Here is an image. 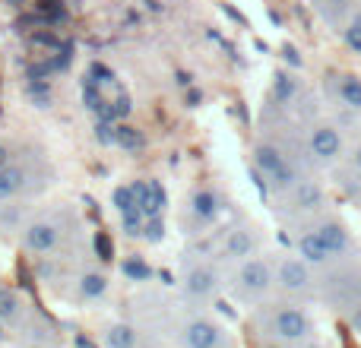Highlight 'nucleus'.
Segmentation results:
<instances>
[{
	"instance_id": "nucleus-12",
	"label": "nucleus",
	"mask_w": 361,
	"mask_h": 348,
	"mask_svg": "<svg viewBox=\"0 0 361 348\" xmlns=\"http://www.w3.org/2000/svg\"><path fill=\"white\" fill-rule=\"evenodd\" d=\"M222 216V197L212 187H197L187 199V218L193 228H209L216 225V218Z\"/></svg>"
},
{
	"instance_id": "nucleus-4",
	"label": "nucleus",
	"mask_w": 361,
	"mask_h": 348,
	"mask_svg": "<svg viewBox=\"0 0 361 348\" xmlns=\"http://www.w3.org/2000/svg\"><path fill=\"white\" fill-rule=\"evenodd\" d=\"M228 292L238 304L244 307H260L269 298H276V269L273 256H247V260L235 263L228 275Z\"/></svg>"
},
{
	"instance_id": "nucleus-18",
	"label": "nucleus",
	"mask_w": 361,
	"mask_h": 348,
	"mask_svg": "<svg viewBox=\"0 0 361 348\" xmlns=\"http://www.w3.org/2000/svg\"><path fill=\"white\" fill-rule=\"evenodd\" d=\"M137 187V209L143 212L146 218L162 216L165 209V190L159 180H149V184H133Z\"/></svg>"
},
{
	"instance_id": "nucleus-10",
	"label": "nucleus",
	"mask_w": 361,
	"mask_h": 348,
	"mask_svg": "<svg viewBox=\"0 0 361 348\" xmlns=\"http://www.w3.org/2000/svg\"><path fill=\"white\" fill-rule=\"evenodd\" d=\"M257 254H260V228L254 222H241L228 228L219 244V263H231V266Z\"/></svg>"
},
{
	"instance_id": "nucleus-6",
	"label": "nucleus",
	"mask_w": 361,
	"mask_h": 348,
	"mask_svg": "<svg viewBox=\"0 0 361 348\" xmlns=\"http://www.w3.org/2000/svg\"><path fill=\"white\" fill-rule=\"evenodd\" d=\"M273 269H276V298L298 301V304H307V301L317 298V269L301 260L298 254L276 256Z\"/></svg>"
},
{
	"instance_id": "nucleus-15",
	"label": "nucleus",
	"mask_w": 361,
	"mask_h": 348,
	"mask_svg": "<svg viewBox=\"0 0 361 348\" xmlns=\"http://www.w3.org/2000/svg\"><path fill=\"white\" fill-rule=\"evenodd\" d=\"M61 241V225L51 222V218H38V222L25 225L23 228V244L35 254H51Z\"/></svg>"
},
{
	"instance_id": "nucleus-5",
	"label": "nucleus",
	"mask_w": 361,
	"mask_h": 348,
	"mask_svg": "<svg viewBox=\"0 0 361 348\" xmlns=\"http://www.w3.org/2000/svg\"><path fill=\"white\" fill-rule=\"evenodd\" d=\"M273 199H276V212H279L282 218L301 225L326 209V184L317 178V171H307V174H301L286 193H279V197H273Z\"/></svg>"
},
{
	"instance_id": "nucleus-27",
	"label": "nucleus",
	"mask_w": 361,
	"mask_h": 348,
	"mask_svg": "<svg viewBox=\"0 0 361 348\" xmlns=\"http://www.w3.org/2000/svg\"><path fill=\"white\" fill-rule=\"evenodd\" d=\"M124 273L130 275V279H146V275H149V266H143L140 260H127L124 263Z\"/></svg>"
},
{
	"instance_id": "nucleus-24",
	"label": "nucleus",
	"mask_w": 361,
	"mask_h": 348,
	"mask_svg": "<svg viewBox=\"0 0 361 348\" xmlns=\"http://www.w3.org/2000/svg\"><path fill=\"white\" fill-rule=\"evenodd\" d=\"M114 206H118V212L124 216V212H130V209H137V187H118L114 190Z\"/></svg>"
},
{
	"instance_id": "nucleus-19",
	"label": "nucleus",
	"mask_w": 361,
	"mask_h": 348,
	"mask_svg": "<svg viewBox=\"0 0 361 348\" xmlns=\"http://www.w3.org/2000/svg\"><path fill=\"white\" fill-rule=\"evenodd\" d=\"M25 184H29V174L25 168H19V165H6V168H0V199H13L16 193L25 190Z\"/></svg>"
},
{
	"instance_id": "nucleus-3",
	"label": "nucleus",
	"mask_w": 361,
	"mask_h": 348,
	"mask_svg": "<svg viewBox=\"0 0 361 348\" xmlns=\"http://www.w3.org/2000/svg\"><path fill=\"white\" fill-rule=\"evenodd\" d=\"M301 152L311 171H333L349 156V137L333 118H314L301 127Z\"/></svg>"
},
{
	"instance_id": "nucleus-31",
	"label": "nucleus",
	"mask_w": 361,
	"mask_h": 348,
	"mask_svg": "<svg viewBox=\"0 0 361 348\" xmlns=\"http://www.w3.org/2000/svg\"><path fill=\"white\" fill-rule=\"evenodd\" d=\"M358 209H361V203H358Z\"/></svg>"
},
{
	"instance_id": "nucleus-29",
	"label": "nucleus",
	"mask_w": 361,
	"mask_h": 348,
	"mask_svg": "<svg viewBox=\"0 0 361 348\" xmlns=\"http://www.w3.org/2000/svg\"><path fill=\"white\" fill-rule=\"evenodd\" d=\"M127 114H130V99H127V95H121V99L114 101V108H111V120L114 118H127Z\"/></svg>"
},
{
	"instance_id": "nucleus-13",
	"label": "nucleus",
	"mask_w": 361,
	"mask_h": 348,
	"mask_svg": "<svg viewBox=\"0 0 361 348\" xmlns=\"http://www.w3.org/2000/svg\"><path fill=\"white\" fill-rule=\"evenodd\" d=\"M295 254H298L305 263H311L314 269H324L336 260V256L326 250V244L317 237V231H314L307 222H301L298 231H295Z\"/></svg>"
},
{
	"instance_id": "nucleus-30",
	"label": "nucleus",
	"mask_w": 361,
	"mask_h": 348,
	"mask_svg": "<svg viewBox=\"0 0 361 348\" xmlns=\"http://www.w3.org/2000/svg\"><path fill=\"white\" fill-rule=\"evenodd\" d=\"M10 146H6V143H0V168H6V165H10Z\"/></svg>"
},
{
	"instance_id": "nucleus-22",
	"label": "nucleus",
	"mask_w": 361,
	"mask_h": 348,
	"mask_svg": "<svg viewBox=\"0 0 361 348\" xmlns=\"http://www.w3.org/2000/svg\"><path fill=\"white\" fill-rule=\"evenodd\" d=\"M339 38H343V48L349 51V54L361 57V10L345 23V29L339 32Z\"/></svg>"
},
{
	"instance_id": "nucleus-9",
	"label": "nucleus",
	"mask_w": 361,
	"mask_h": 348,
	"mask_svg": "<svg viewBox=\"0 0 361 348\" xmlns=\"http://www.w3.org/2000/svg\"><path fill=\"white\" fill-rule=\"evenodd\" d=\"M324 89H326L330 105L343 108V111H352V114H361V73L343 70V67L326 70Z\"/></svg>"
},
{
	"instance_id": "nucleus-28",
	"label": "nucleus",
	"mask_w": 361,
	"mask_h": 348,
	"mask_svg": "<svg viewBox=\"0 0 361 348\" xmlns=\"http://www.w3.org/2000/svg\"><path fill=\"white\" fill-rule=\"evenodd\" d=\"M345 323H349V330L355 333V336H361V304H355L349 313H345Z\"/></svg>"
},
{
	"instance_id": "nucleus-7",
	"label": "nucleus",
	"mask_w": 361,
	"mask_h": 348,
	"mask_svg": "<svg viewBox=\"0 0 361 348\" xmlns=\"http://www.w3.org/2000/svg\"><path fill=\"white\" fill-rule=\"evenodd\" d=\"M307 225L317 231V237L326 244V250H330L336 260H339V256L358 254V241H355V235H352L349 222H345L339 212H333L330 206H326L324 212H317L314 218H307Z\"/></svg>"
},
{
	"instance_id": "nucleus-26",
	"label": "nucleus",
	"mask_w": 361,
	"mask_h": 348,
	"mask_svg": "<svg viewBox=\"0 0 361 348\" xmlns=\"http://www.w3.org/2000/svg\"><path fill=\"white\" fill-rule=\"evenodd\" d=\"M345 165H349V168L361 178V137L349 143V156H345Z\"/></svg>"
},
{
	"instance_id": "nucleus-21",
	"label": "nucleus",
	"mask_w": 361,
	"mask_h": 348,
	"mask_svg": "<svg viewBox=\"0 0 361 348\" xmlns=\"http://www.w3.org/2000/svg\"><path fill=\"white\" fill-rule=\"evenodd\" d=\"M76 292H80L86 301H99L102 294L108 292V279L102 273H82L80 282H76Z\"/></svg>"
},
{
	"instance_id": "nucleus-23",
	"label": "nucleus",
	"mask_w": 361,
	"mask_h": 348,
	"mask_svg": "<svg viewBox=\"0 0 361 348\" xmlns=\"http://www.w3.org/2000/svg\"><path fill=\"white\" fill-rule=\"evenodd\" d=\"M114 143L121 146V149H143V133L137 130V127H127V124H121V127H114Z\"/></svg>"
},
{
	"instance_id": "nucleus-11",
	"label": "nucleus",
	"mask_w": 361,
	"mask_h": 348,
	"mask_svg": "<svg viewBox=\"0 0 361 348\" xmlns=\"http://www.w3.org/2000/svg\"><path fill=\"white\" fill-rule=\"evenodd\" d=\"M180 288L190 301H209L219 294L222 288V273H219V263H209V260H200V263H190L184 269V279H180Z\"/></svg>"
},
{
	"instance_id": "nucleus-20",
	"label": "nucleus",
	"mask_w": 361,
	"mask_h": 348,
	"mask_svg": "<svg viewBox=\"0 0 361 348\" xmlns=\"http://www.w3.org/2000/svg\"><path fill=\"white\" fill-rule=\"evenodd\" d=\"M105 348H140V330L133 323H111L105 330Z\"/></svg>"
},
{
	"instance_id": "nucleus-14",
	"label": "nucleus",
	"mask_w": 361,
	"mask_h": 348,
	"mask_svg": "<svg viewBox=\"0 0 361 348\" xmlns=\"http://www.w3.org/2000/svg\"><path fill=\"white\" fill-rule=\"evenodd\" d=\"M358 10H361V0H314V13H317V19L333 35H339Z\"/></svg>"
},
{
	"instance_id": "nucleus-8",
	"label": "nucleus",
	"mask_w": 361,
	"mask_h": 348,
	"mask_svg": "<svg viewBox=\"0 0 361 348\" xmlns=\"http://www.w3.org/2000/svg\"><path fill=\"white\" fill-rule=\"evenodd\" d=\"M178 342L184 348H231L228 330L203 313H193L178 326Z\"/></svg>"
},
{
	"instance_id": "nucleus-16",
	"label": "nucleus",
	"mask_w": 361,
	"mask_h": 348,
	"mask_svg": "<svg viewBox=\"0 0 361 348\" xmlns=\"http://www.w3.org/2000/svg\"><path fill=\"white\" fill-rule=\"evenodd\" d=\"M305 99V86H301L298 73L292 70H276L273 76V105L279 108H292Z\"/></svg>"
},
{
	"instance_id": "nucleus-2",
	"label": "nucleus",
	"mask_w": 361,
	"mask_h": 348,
	"mask_svg": "<svg viewBox=\"0 0 361 348\" xmlns=\"http://www.w3.org/2000/svg\"><path fill=\"white\" fill-rule=\"evenodd\" d=\"M317 301L343 317L361 304V254L339 256L330 266L317 269Z\"/></svg>"
},
{
	"instance_id": "nucleus-17",
	"label": "nucleus",
	"mask_w": 361,
	"mask_h": 348,
	"mask_svg": "<svg viewBox=\"0 0 361 348\" xmlns=\"http://www.w3.org/2000/svg\"><path fill=\"white\" fill-rule=\"evenodd\" d=\"M25 313H29L25 301L19 298L10 285L0 282V326H13V330H19V326H25Z\"/></svg>"
},
{
	"instance_id": "nucleus-25",
	"label": "nucleus",
	"mask_w": 361,
	"mask_h": 348,
	"mask_svg": "<svg viewBox=\"0 0 361 348\" xmlns=\"http://www.w3.org/2000/svg\"><path fill=\"white\" fill-rule=\"evenodd\" d=\"M162 231H165V225H162V218H146L143 222V237L146 241H162Z\"/></svg>"
},
{
	"instance_id": "nucleus-1",
	"label": "nucleus",
	"mask_w": 361,
	"mask_h": 348,
	"mask_svg": "<svg viewBox=\"0 0 361 348\" xmlns=\"http://www.w3.org/2000/svg\"><path fill=\"white\" fill-rule=\"evenodd\" d=\"M254 330L273 348H305L317 333V323L298 301L269 298L267 304L254 307Z\"/></svg>"
}]
</instances>
